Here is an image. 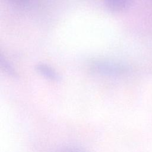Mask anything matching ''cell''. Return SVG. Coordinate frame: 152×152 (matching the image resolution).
Returning a JSON list of instances; mask_svg holds the SVG:
<instances>
[{
  "mask_svg": "<svg viewBox=\"0 0 152 152\" xmlns=\"http://www.w3.org/2000/svg\"><path fill=\"white\" fill-rule=\"evenodd\" d=\"M15 2H19V3H23L26 2L27 0H12Z\"/></svg>",
  "mask_w": 152,
  "mask_h": 152,
  "instance_id": "4",
  "label": "cell"
},
{
  "mask_svg": "<svg viewBox=\"0 0 152 152\" xmlns=\"http://www.w3.org/2000/svg\"><path fill=\"white\" fill-rule=\"evenodd\" d=\"M93 69L99 73L108 75H119L125 71V68L121 65L110 61L96 62L93 64Z\"/></svg>",
  "mask_w": 152,
  "mask_h": 152,
  "instance_id": "1",
  "label": "cell"
},
{
  "mask_svg": "<svg viewBox=\"0 0 152 152\" xmlns=\"http://www.w3.org/2000/svg\"><path fill=\"white\" fill-rule=\"evenodd\" d=\"M132 0H103L106 7L113 12H121L126 10Z\"/></svg>",
  "mask_w": 152,
  "mask_h": 152,
  "instance_id": "3",
  "label": "cell"
},
{
  "mask_svg": "<svg viewBox=\"0 0 152 152\" xmlns=\"http://www.w3.org/2000/svg\"><path fill=\"white\" fill-rule=\"evenodd\" d=\"M36 70L41 75L51 81H58L61 80L60 75L51 66L45 64H39L36 66Z\"/></svg>",
  "mask_w": 152,
  "mask_h": 152,
  "instance_id": "2",
  "label": "cell"
}]
</instances>
